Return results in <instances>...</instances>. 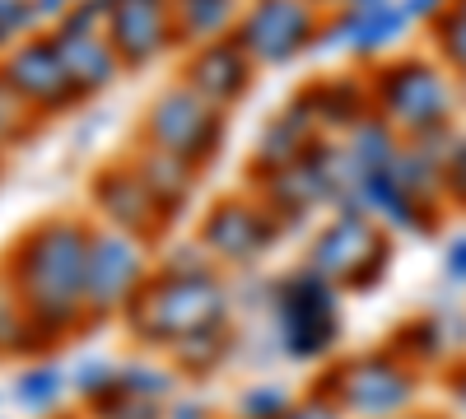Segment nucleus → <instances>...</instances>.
I'll return each mask as SVG.
<instances>
[{
  "mask_svg": "<svg viewBox=\"0 0 466 419\" xmlns=\"http://www.w3.org/2000/svg\"><path fill=\"white\" fill-rule=\"evenodd\" d=\"M308 265H313L318 275H327L331 284L373 289V280L387 265V243L373 234V224L360 205H340L336 219L322 228V238L313 243Z\"/></svg>",
  "mask_w": 466,
  "mask_h": 419,
  "instance_id": "423d86ee",
  "label": "nucleus"
},
{
  "mask_svg": "<svg viewBox=\"0 0 466 419\" xmlns=\"http://www.w3.org/2000/svg\"><path fill=\"white\" fill-rule=\"evenodd\" d=\"M15 401L33 414H47L56 401H61V368L56 364H33L19 373V383H15Z\"/></svg>",
  "mask_w": 466,
  "mask_h": 419,
  "instance_id": "4be33fe9",
  "label": "nucleus"
},
{
  "mask_svg": "<svg viewBox=\"0 0 466 419\" xmlns=\"http://www.w3.org/2000/svg\"><path fill=\"white\" fill-rule=\"evenodd\" d=\"M75 0H37V15H66Z\"/></svg>",
  "mask_w": 466,
  "mask_h": 419,
  "instance_id": "ea45409f",
  "label": "nucleus"
},
{
  "mask_svg": "<svg viewBox=\"0 0 466 419\" xmlns=\"http://www.w3.org/2000/svg\"><path fill=\"white\" fill-rule=\"evenodd\" d=\"M350 5H355V10H369V5H382V0H350Z\"/></svg>",
  "mask_w": 466,
  "mask_h": 419,
  "instance_id": "a19ab883",
  "label": "nucleus"
},
{
  "mask_svg": "<svg viewBox=\"0 0 466 419\" xmlns=\"http://www.w3.org/2000/svg\"><path fill=\"white\" fill-rule=\"evenodd\" d=\"M434 37H439V47H443V56L452 61V70H461L466 75V10H443L439 15V28H434Z\"/></svg>",
  "mask_w": 466,
  "mask_h": 419,
  "instance_id": "c85d7f7f",
  "label": "nucleus"
},
{
  "mask_svg": "<svg viewBox=\"0 0 466 419\" xmlns=\"http://www.w3.org/2000/svg\"><path fill=\"white\" fill-rule=\"evenodd\" d=\"M33 331H37V322L28 317L19 294H0V350H24Z\"/></svg>",
  "mask_w": 466,
  "mask_h": 419,
  "instance_id": "b1692460",
  "label": "nucleus"
},
{
  "mask_svg": "<svg viewBox=\"0 0 466 419\" xmlns=\"http://www.w3.org/2000/svg\"><path fill=\"white\" fill-rule=\"evenodd\" d=\"M89 228L75 219H47L15 252V294L28 317L47 331H66L75 313H85L89 284Z\"/></svg>",
  "mask_w": 466,
  "mask_h": 419,
  "instance_id": "f257e3e1",
  "label": "nucleus"
},
{
  "mask_svg": "<svg viewBox=\"0 0 466 419\" xmlns=\"http://www.w3.org/2000/svg\"><path fill=\"white\" fill-rule=\"evenodd\" d=\"M415 419H430V414H415Z\"/></svg>",
  "mask_w": 466,
  "mask_h": 419,
  "instance_id": "c03bdc74",
  "label": "nucleus"
},
{
  "mask_svg": "<svg viewBox=\"0 0 466 419\" xmlns=\"http://www.w3.org/2000/svg\"><path fill=\"white\" fill-rule=\"evenodd\" d=\"M401 28H406V15L401 10H392L382 0V5H369V10H355V47L360 56H369V52H382L392 37H401Z\"/></svg>",
  "mask_w": 466,
  "mask_h": 419,
  "instance_id": "412c9836",
  "label": "nucleus"
},
{
  "mask_svg": "<svg viewBox=\"0 0 466 419\" xmlns=\"http://www.w3.org/2000/svg\"><path fill=\"white\" fill-rule=\"evenodd\" d=\"M0 75L33 103V107H70L75 98H80V89H75L70 80V70L61 61V47H56V37H37V43H24L10 52V61L0 65Z\"/></svg>",
  "mask_w": 466,
  "mask_h": 419,
  "instance_id": "9d476101",
  "label": "nucleus"
},
{
  "mask_svg": "<svg viewBox=\"0 0 466 419\" xmlns=\"http://www.w3.org/2000/svg\"><path fill=\"white\" fill-rule=\"evenodd\" d=\"M355 135H350L345 145V155H350V168H355V177H369V173H387L397 164L401 155V145H397V126L392 122H360V126H350Z\"/></svg>",
  "mask_w": 466,
  "mask_h": 419,
  "instance_id": "6ab92c4d",
  "label": "nucleus"
},
{
  "mask_svg": "<svg viewBox=\"0 0 466 419\" xmlns=\"http://www.w3.org/2000/svg\"><path fill=\"white\" fill-rule=\"evenodd\" d=\"M94 205L112 219L116 234H154L164 219V205L149 196V186L140 182L136 168H103L94 177Z\"/></svg>",
  "mask_w": 466,
  "mask_h": 419,
  "instance_id": "ddd939ff",
  "label": "nucleus"
},
{
  "mask_svg": "<svg viewBox=\"0 0 466 419\" xmlns=\"http://www.w3.org/2000/svg\"><path fill=\"white\" fill-rule=\"evenodd\" d=\"M56 47H61V61H66V70H70V80H75L80 94H98V89H107L116 80V61L122 56H116V47L103 33H94V37H56Z\"/></svg>",
  "mask_w": 466,
  "mask_h": 419,
  "instance_id": "dca6fc26",
  "label": "nucleus"
},
{
  "mask_svg": "<svg viewBox=\"0 0 466 419\" xmlns=\"http://www.w3.org/2000/svg\"><path fill=\"white\" fill-rule=\"evenodd\" d=\"M116 387H122V368H116L112 359H85L80 368H75V392L89 396L94 405L103 396H112Z\"/></svg>",
  "mask_w": 466,
  "mask_h": 419,
  "instance_id": "5701e85b",
  "label": "nucleus"
},
{
  "mask_svg": "<svg viewBox=\"0 0 466 419\" xmlns=\"http://www.w3.org/2000/svg\"><path fill=\"white\" fill-rule=\"evenodd\" d=\"M448 5H452V0H406L401 15H406V19H434V15H443Z\"/></svg>",
  "mask_w": 466,
  "mask_h": 419,
  "instance_id": "e433bc0d",
  "label": "nucleus"
},
{
  "mask_svg": "<svg viewBox=\"0 0 466 419\" xmlns=\"http://www.w3.org/2000/svg\"><path fill=\"white\" fill-rule=\"evenodd\" d=\"M443 280L466 289V234H457L448 247H443Z\"/></svg>",
  "mask_w": 466,
  "mask_h": 419,
  "instance_id": "f704fd0d",
  "label": "nucleus"
},
{
  "mask_svg": "<svg viewBox=\"0 0 466 419\" xmlns=\"http://www.w3.org/2000/svg\"><path fill=\"white\" fill-rule=\"evenodd\" d=\"M452 5H457V10H466V0H452Z\"/></svg>",
  "mask_w": 466,
  "mask_h": 419,
  "instance_id": "79ce46f5",
  "label": "nucleus"
},
{
  "mask_svg": "<svg viewBox=\"0 0 466 419\" xmlns=\"http://www.w3.org/2000/svg\"><path fill=\"white\" fill-rule=\"evenodd\" d=\"M164 275H215V256L206 243H182L177 252H168Z\"/></svg>",
  "mask_w": 466,
  "mask_h": 419,
  "instance_id": "c756f323",
  "label": "nucleus"
},
{
  "mask_svg": "<svg viewBox=\"0 0 466 419\" xmlns=\"http://www.w3.org/2000/svg\"><path fill=\"white\" fill-rule=\"evenodd\" d=\"M107 15H112L107 0H75L56 24V37H94L98 24H107Z\"/></svg>",
  "mask_w": 466,
  "mask_h": 419,
  "instance_id": "a878e982",
  "label": "nucleus"
},
{
  "mask_svg": "<svg viewBox=\"0 0 466 419\" xmlns=\"http://www.w3.org/2000/svg\"><path fill=\"white\" fill-rule=\"evenodd\" d=\"M33 122V103L0 75V140H19Z\"/></svg>",
  "mask_w": 466,
  "mask_h": 419,
  "instance_id": "bb28decb",
  "label": "nucleus"
},
{
  "mask_svg": "<svg viewBox=\"0 0 466 419\" xmlns=\"http://www.w3.org/2000/svg\"><path fill=\"white\" fill-rule=\"evenodd\" d=\"M94 410H98V419H159V396H140V392H122V387H116Z\"/></svg>",
  "mask_w": 466,
  "mask_h": 419,
  "instance_id": "cd10ccee",
  "label": "nucleus"
},
{
  "mask_svg": "<svg viewBox=\"0 0 466 419\" xmlns=\"http://www.w3.org/2000/svg\"><path fill=\"white\" fill-rule=\"evenodd\" d=\"M308 5H327V0H308Z\"/></svg>",
  "mask_w": 466,
  "mask_h": 419,
  "instance_id": "37998d69",
  "label": "nucleus"
},
{
  "mask_svg": "<svg viewBox=\"0 0 466 419\" xmlns=\"http://www.w3.org/2000/svg\"><path fill=\"white\" fill-rule=\"evenodd\" d=\"M331 392L360 419H392L415 401V377L392 354H360L336 368Z\"/></svg>",
  "mask_w": 466,
  "mask_h": 419,
  "instance_id": "0eeeda50",
  "label": "nucleus"
},
{
  "mask_svg": "<svg viewBox=\"0 0 466 419\" xmlns=\"http://www.w3.org/2000/svg\"><path fill=\"white\" fill-rule=\"evenodd\" d=\"M452 405H457V410L466 414V368H461V373L452 377Z\"/></svg>",
  "mask_w": 466,
  "mask_h": 419,
  "instance_id": "58836bf2",
  "label": "nucleus"
},
{
  "mask_svg": "<svg viewBox=\"0 0 466 419\" xmlns=\"http://www.w3.org/2000/svg\"><path fill=\"white\" fill-rule=\"evenodd\" d=\"M443 196H452L457 205H466V135H457L452 155L443 159Z\"/></svg>",
  "mask_w": 466,
  "mask_h": 419,
  "instance_id": "72a5a7b5",
  "label": "nucleus"
},
{
  "mask_svg": "<svg viewBox=\"0 0 466 419\" xmlns=\"http://www.w3.org/2000/svg\"><path fill=\"white\" fill-rule=\"evenodd\" d=\"M364 94H373V89H364L360 80L340 75V80H322L313 89H303L299 98L313 107L318 126H360L364 122Z\"/></svg>",
  "mask_w": 466,
  "mask_h": 419,
  "instance_id": "a211bd4d",
  "label": "nucleus"
},
{
  "mask_svg": "<svg viewBox=\"0 0 466 419\" xmlns=\"http://www.w3.org/2000/svg\"><path fill=\"white\" fill-rule=\"evenodd\" d=\"M276 322H280V345L289 359H322L340 335L336 284L318 275L313 265L285 275L276 289Z\"/></svg>",
  "mask_w": 466,
  "mask_h": 419,
  "instance_id": "39448f33",
  "label": "nucleus"
},
{
  "mask_svg": "<svg viewBox=\"0 0 466 419\" xmlns=\"http://www.w3.org/2000/svg\"><path fill=\"white\" fill-rule=\"evenodd\" d=\"M350 201H355L364 214H373V219H382V224L401 228V234H434V210H430V201L410 196L406 186L392 177V168L360 177L355 192H350Z\"/></svg>",
  "mask_w": 466,
  "mask_h": 419,
  "instance_id": "2eb2a0df",
  "label": "nucleus"
},
{
  "mask_svg": "<svg viewBox=\"0 0 466 419\" xmlns=\"http://www.w3.org/2000/svg\"><path fill=\"white\" fill-rule=\"evenodd\" d=\"M131 168L149 186V196L164 205V214H177V205L191 196V182H197V177H191L197 168H191L187 159H177V155H164V149H145Z\"/></svg>",
  "mask_w": 466,
  "mask_h": 419,
  "instance_id": "f3484780",
  "label": "nucleus"
},
{
  "mask_svg": "<svg viewBox=\"0 0 466 419\" xmlns=\"http://www.w3.org/2000/svg\"><path fill=\"white\" fill-rule=\"evenodd\" d=\"M145 280V252L131 234H94L89 238V284H85V313H112L140 298Z\"/></svg>",
  "mask_w": 466,
  "mask_h": 419,
  "instance_id": "1a4fd4ad",
  "label": "nucleus"
},
{
  "mask_svg": "<svg viewBox=\"0 0 466 419\" xmlns=\"http://www.w3.org/2000/svg\"><path fill=\"white\" fill-rule=\"evenodd\" d=\"M276 238H280V224L270 219V210H257V205H243V201L215 205L201 224V243L210 247V256H224L233 265L257 261Z\"/></svg>",
  "mask_w": 466,
  "mask_h": 419,
  "instance_id": "9b49d317",
  "label": "nucleus"
},
{
  "mask_svg": "<svg viewBox=\"0 0 466 419\" xmlns=\"http://www.w3.org/2000/svg\"><path fill=\"white\" fill-rule=\"evenodd\" d=\"M228 313V294L215 275H159L131 303V331L149 345H177L206 326H219Z\"/></svg>",
  "mask_w": 466,
  "mask_h": 419,
  "instance_id": "f03ea898",
  "label": "nucleus"
},
{
  "mask_svg": "<svg viewBox=\"0 0 466 419\" xmlns=\"http://www.w3.org/2000/svg\"><path fill=\"white\" fill-rule=\"evenodd\" d=\"M173 24L187 37H219L233 19V0H168Z\"/></svg>",
  "mask_w": 466,
  "mask_h": 419,
  "instance_id": "aec40b11",
  "label": "nucleus"
},
{
  "mask_svg": "<svg viewBox=\"0 0 466 419\" xmlns=\"http://www.w3.org/2000/svg\"><path fill=\"white\" fill-rule=\"evenodd\" d=\"M33 19H37V0H0V47H5L15 33L33 28Z\"/></svg>",
  "mask_w": 466,
  "mask_h": 419,
  "instance_id": "473e14b6",
  "label": "nucleus"
},
{
  "mask_svg": "<svg viewBox=\"0 0 466 419\" xmlns=\"http://www.w3.org/2000/svg\"><path fill=\"white\" fill-rule=\"evenodd\" d=\"M168 387H173V377L168 373H159V368H149V364H127L122 368V392H140V396H168Z\"/></svg>",
  "mask_w": 466,
  "mask_h": 419,
  "instance_id": "7c9ffc66",
  "label": "nucleus"
},
{
  "mask_svg": "<svg viewBox=\"0 0 466 419\" xmlns=\"http://www.w3.org/2000/svg\"><path fill=\"white\" fill-rule=\"evenodd\" d=\"M289 414V392L280 387H252L243 396V419H285Z\"/></svg>",
  "mask_w": 466,
  "mask_h": 419,
  "instance_id": "2f4dec72",
  "label": "nucleus"
},
{
  "mask_svg": "<svg viewBox=\"0 0 466 419\" xmlns=\"http://www.w3.org/2000/svg\"><path fill=\"white\" fill-rule=\"evenodd\" d=\"M168 419H210V405H201V401H182V405L168 410Z\"/></svg>",
  "mask_w": 466,
  "mask_h": 419,
  "instance_id": "4c0bfd02",
  "label": "nucleus"
},
{
  "mask_svg": "<svg viewBox=\"0 0 466 419\" xmlns=\"http://www.w3.org/2000/svg\"><path fill=\"white\" fill-rule=\"evenodd\" d=\"M145 140L149 149H164V155H177L191 168H201L224 140V107L201 98L191 85H173L145 112Z\"/></svg>",
  "mask_w": 466,
  "mask_h": 419,
  "instance_id": "20e7f679",
  "label": "nucleus"
},
{
  "mask_svg": "<svg viewBox=\"0 0 466 419\" xmlns=\"http://www.w3.org/2000/svg\"><path fill=\"white\" fill-rule=\"evenodd\" d=\"M201 98H210L215 107H228L238 103L252 85V56L243 52V43L233 37V43H224V37H215V43H206L197 52V61L187 65V80Z\"/></svg>",
  "mask_w": 466,
  "mask_h": 419,
  "instance_id": "4468645a",
  "label": "nucleus"
},
{
  "mask_svg": "<svg viewBox=\"0 0 466 419\" xmlns=\"http://www.w3.org/2000/svg\"><path fill=\"white\" fill-rule=\"evenodd\" d=\"M373 98L382 107V122H392L397 131L410 135L439 131L452 117V85L443 80L434 61H420V56L382 65L373 80Z\"/></svg>",
  "mask_w": 466,
  "mask_h": 419,
  "instance_id": "7ed1b4c3",
  "label": "nucleus"
},
{
  "mask_svg": "<svg viewBox=\"0 0 466 419\" xmlns=\"http://www.w3.org/2000/svg\"><path fill=\"white\" fill-rule=\"evenodd\" d=\"M224 350H228L224 322H219V326H206V331H197V335H187V340H177V354H182V364H191V368H210L215 359H224Z\"/></svg>",
  "mask_w": 466,
  "mask_h": 419,
  "instance_id": "393cba45",
  "label": "nucleus"
},
{
  "mask_svg": "<svg viewBox=\"0 0 466 419\" xmlns=\"http://www.w3.org/2000/svg\"><path fill=\"white\" fill-rule=\"evenodd\" d=\"M318 33V15L308 0H257L248 19L238 24V43L261 65H285L294 52H303Z\"/></svg>",
  "mask_w": 466,
  "mask_h": 419,
  "instance_id": "6e6552de",
  "label": "nucleus"
},
{
  "mask_svg": "<svg viewBox=\"0 0 466 419\" xmlns=\"http://www.w3.org/2000/svg\"><path fill=\"white\" fill-rule=\"evenodd\" d=\"M173 33L177 24L168 0H131V5H116L107 15V43L127 65H145L149 56H159L173 43Z\"/></svg>",
  "mask_w": 466,
  "mask_h": 419,
  "instance_id": "f8f14e48",
  "label": "nucleus"
},
{
  "mask_svg": "<svg viewBox=\"0 0 466 419\" xmlns=\"http://www.w3.org/2000/svg\"><path fill=\"white\" fill-rule=\"evenodd\" d=\"M285 419H340L331 401H303V405H289Z\"/></svg>",
  "mask_w": 466,
  "mask_h": 419,
  "instance_id": "c9c22d12",
  "label": "nucleus"
}]
</instances>
